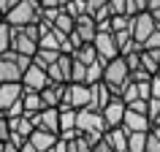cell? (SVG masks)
<instances>
[{
    "mask_svg": "<svg viewBox=\"0 0 160 152\" xmlns=\"http://www.w3.org/2000/svg\"><path fill=\"white\" fill-rule=\"evenodd\" d=\"M41 11H43L41 0H22V3H17L3 19H6L11 27H25V25H33V22H41Z\"/></svg>",
    "mask_w": 160,
    "mask_h": 152,
    "instance_id": "7a4b0ae2",
    "label": "cell"
},
{
    "mask_svg": "<svg viewBox=\"0 0 160 152\" xmlns=\"http://www.w3.org/2000/svg\"><path fill=\"white\" fill-rule=\"evenodd\" d=\"M25 95V84L22 82H0V109L6 111L14 101H19Z\"/></svg>",
    "mask_w": 160,
    "mask_h": 152,
    "instance_id": "8fae6325",
    "label": "cell"
},
{
    "mask_svg": "<svg viewBox=\"0 0 160 152\" xmlns=\"http://www.w3.org/2000/svg\"><path fill=\"white\" fill-rule=\"evenodd\" d=\"M149 8V0H128V14L136 17V14H141V11Z\"/></svg>",
    "mask_w": 160,
    "mask_h": 152,
    "instance_id": "1f68e13d",
    "label": "cell"
},
{
    "mask_svg": "<svg viewBox=\"0 0 160 152\" xmlns=\"http://www.w3.org/2000/svg\"><path fill=\"white\" fill-rule=\"evenodd\" d=\"M19 152H38V149H35V144L30 141V139H27V141L22 144V147H19Z\"/></svg>",
    "mask_w": 160,
    "mask_h": 152,
    "instance_id": "60d3db41",
    "label": "cell"
},
{
    "mask_svg": "<svg viewBox=\"0 0 160 152\" xmlns=\"http://www.w3.org/2000/svg\"><path fill=\"white\" fill-rule=\"evenodd\" d=\"M52 152H68V141H62V139H60V141L52 147Z\"/></svg>",
    "mask_w": 160,
    "mask_h": 152,
    "instance_id": "7bdbcfd3",
    "label": "cell"
},
{
    "mask_svg": "<svg viewBox=\"0 0 160 152\" xmlns=\"http://www.w3.org/2000/svg\"><path fill=\"white\" fill-rule=\"evenodd\" d=\"M149 84H152V98H160V73H155L149 79Z\"/></svg>",
    "mask_w": 160,
    "mask_h": 152,
    "instance_id": "74e56055",
    "label": "cell"
},
{
    "mask_svg": "<svg viewBox=\"0 0 160 152\" xmlns=\"http://www.w3.org/2000/svg\"><path fill=\"white\" fill-rule=\"evenodd\" d=\"M0 22H3V14H0Z\"/></svg>",
    "mask_w": 160,
    "mask_h": 152,
    "instance_id": "c3c4849f",
    "label": "cell"
},
{
    "mask_svg": "<svg viewBox=\"0 0 160 152\" xmlns=\"http://www.w3.org/2000/svg\"><path fill=\"white\" fill-rule=\"evenodd\" d=\"M30 141L35 144V149H38V152H49L52 147L60 141V136L52 133V130H46V128H35L33 133H30Z\"/></svg>",
    "mask_w": 160,
    "mask_h": 152,
    "instance_id": "9a60e30c",
    "label": "cell"
},
{
    "mask_svg": "<svg viewBox=\"0 0 160 152\" xmlns=\"http://www.w3.org/2000/svg\"><path fill=\"white\" fill-rule=\"evenodd\" d=\"M60 106H73V109H84L90 106V84H79V82H68L65 95Z\"/></svg>",
    "mask_w": 160,
    "mask_h": 152,
    "instance_id": "5b68a950",
    "label": "cell"
},
{
    "mask_svg": "<svg viewBox=\"0 0 160 152\" xmlns=\"http://www.w3.org/2000/svg\"><path fill=\"white\" fill-rule=\"evenodd\" d=\"M65 87L68 84H60V82H49V84L41 90V101H43V109L46 106H57L62 103V95H65Z\"/></svg>",
    "mask_w": 160,
    "mask_h": 152,
    "instance_id": "2e32d148",
    "label": "cell"
},
{
    "mask_svg": "<svg viewBox=\"0 0 160 152\" xmlns=\"http://www.w3.org/2000/svg\"><path fill=\"white\" fill-rule=\"evenodd\" d=\"M17 3H22V0H0V14L6 17V14H8V11L17 6Z\"/></svg>",
    "mask_w": 160,
    "mask_h": 152,
    "instance_id": "8d00e7d4",
    "label": "cell"
},
{
    "mask_svg": "<svg viewBox=\"0 0 160 152\" xmlns=\"http://www.w3.org/2000/svg\"><path fill=\"white\" fill-rule=\"evenodd\" d=\"M3 152H19V147L8 139V141H3Z\"/></svg>",
    "mask_w": 160,
    "mask_h": 152,
    "instance_id": "b9f144b4",
    "label": "cell"
},
{
    "mask_svg": "<svg viewBox=\"0 0 160 152\" xmlns=\"http://www.w3.org/2000/svg\"><path fill=\"white\" fill-rule=\"evenodd\" d=\"M71 82H79V84H87V63L73 57V71H71Z\"/></svg>",
    "mask_w": 160,
    "mask_h": 152,
    "instance_id": "f1b7e54d",
    "label": "cell"
},
{
    "mask_svg": "<svg viewBox=\"0 0 160 152\" xmlns=\"http://www.w3.org/2000/svg\"><path fill=\"white\" fill-rule=\"evenodd\" d=\"M76 128L87 133V130H101L106 133L109 125H106V119H103V111H92V109H76Z\"/></svg>",
    "mask_w": 160,
    "mask_h": 152,
    "instance_id": "277c9868",
    "label": "cell"
},
{
    "mask_svg": "<svg viewBox=\"0 0 160 152\" xmlns=\"http://www.w3.org/2000/svg\"><path fill=\"white\" fill-rule=\"evenodd\" d=\"M149 14H152V17H155V22H158V25H160V8H152Z\"/></svg>",
    "mask_w": 160,
    "mask_h": 152,
    "instance_id": "ee69618b",
    "label": "cell"
},
{
    "mask_svg": "<svg viewBox=\"0 0 160 152\" xmlns=\"http://www.w3.org/2000/svg\"><path fill=\"white\" fill-rule=\"evenodd\" d=\"M52 27H54V30H60V33H65V35H71V33H73V27H76V19L71 17V14H65V11H60Z\"/></svg>",
    "mask_w": 160,
    "mask_h": 152,
    "instance_id": "7402d4cb",
    "label": "cell"
},
{
    "mask_svg": "<svg viewBox=\"0 0 160 152\" xmlns=\"http://www.w3.org/2000/svg\"><path fill=\"white\" fill-rule=\"evenodd\" d=\"M73 30L82 35V41H84V43H92L95 35H98V22H95V17L87 11V14H82V17L76 19V27H73Z\"/></svg>",
    "mask_w": 160,
    "mask_h": 152,
    "instance_id": "4fadbf2b",
    "label": "cell"
},
{
    "mask_svg": "<svg viewBox=\"0 0 160 152\" xmlns=\"http://www.w3.org/2000/svg\"><path fill=\"white\" fill-rule=\"evenodd\" d=\"M73 57L82 60V63H87V65H92L95 60H98V49H95V43H82V46L73 52Z\"/></svg>",
    "mask_w": 160,
    "mask_h": 152,
    "instance_id": "44dd1931",
    "label": "cell"
},
{
    "mask_svg": "<svg viewBox=\"0 0 160 152\" xmlns=\"http://www.w3.org/2000/svg\"><path fill=\"white\" fill-rule=\"evenodd\" d=\"M103 82L111 87V93H114V95H122V90H125V87L133 82L130 65H128V60L122 57V54L106 63V71H103Z\"/></svg>",
    "mask_w": 160,
    "mask_h": 152,
    "instance_id": "6da1fadb",
    "label": "cell"
},
{
    "mask_svg": "<svg viewBox=\"0 0 160 152\" xmlns=\"http://www.w3.org/2000/svg\"><path fill=\"white\" fill-rule=\"evenodd\" d=\"M158 22H155V17H152L149 11H141V14H136L133 17V22H130V33H133V38L138 43H144L147 38H149L155 30H158Z\"/></svg>",
    "mask_w": 160,
    "mask_h": 152,
    "instance_id": "8992f818",
    "label": "cell"
},
{
    "mask_svg": "<svg viewBox=\"0 0 160 152\" xmlns=\"http://www.w3.org/2000/svg\"><path fill=\"white\" fill-rule=\"evenodd\" d=\"M68 152H92V144L87 141L84 136H79L73 141H68Z\"/></svg>",
    "mask_w": 160,
    "mask_h": 152,
    "instance_id": "f546056e",
    "label": "cell"
},
{
    "mask_svg": "<svg viewBox=\"0 0 160 152\" xmlns=\"http://www.w3.org/2000/svg\"><path fill=\"white\" fill-rule=\"evenodd\" d=\"M147 133L149 130H133L128 136V152H147Z\"/></svg>",
    "mask_w": 160,
    "mask_h": 152,
    "instance_id": "d6986e66",
    "label": "cell"
},
{
    "mask_svg": "<svg viewBox=\"0 0 160 152\" xmlns=\"http://www.w3.org/2000/svg\"><path fill=\"white\" fill-rule=\"evenodd\" d=\"M0 152H3V141H0Z\"/></svg>",
    "mask_w": 160,
    "mask_h": 152,
    "instance_id": "7dc6e473",
    "label": "cell"
},
{
    "mask_svg": "<svg viewBox=\"0 0 160 152\" xmlns=\"http://www.w3.org/2000/svg\"><path fill=\"white\" fill-rule=\"evenodd\" d=\"M22 101H25V114L30 117V114H35V111H41L43 109V101H41V93H27L22 95Z\"/></svg>",
    "mask_w": 160,
    "mask_h": 152,
    "instance_id": "ffe728a7",
    "label": "cell"
},
{
    "mask_svg": "<svg viewBox=\"0 0 160 152\" xmlns=\"http://www.w3.org/2000/svg\"><path fill=\"white\" fill-rule=\"evenodd\" d=\"M144 49H160V27L147 38V41H144Z\"/></svg>",
    "mask_w": 160,
    "mask_h": 152,
    "instance_id": "836d02e7",
    "label": "cell"
},
{
    "mask_svg": "<svg viewBox=\"0 0 160 152\" xmlns=\"http://www.w3.org/2000/svg\"><path fill=\"white\" fill-rule=\"evenodd\" d=\"M122 128H125L128 133H133V130H149L152 122H149V117H147L144 111H133L130 106H128L125 119H122Z\"/></svg>",
    "mask_w": 160,
    "mask_h": 152,
    "instance_id": "5bb4252c",
    "label": "cell"
},
{
    "mask_svg": "<svg viewBox=\"0 0 160 152\" xmlns=\"http://www.w3.org/2000/svg\"><path fill=\"white\" fill-rule=\"evenodd\" d=\"M8 136H11V122L6 114H0V141H8Z\"/></svg>",
    "mask_w": 160,
    "mask_h": 152,
    "instance_id": "d6a6232c",
    "label": "cell"
},
{
    "mask_svg": "<svg viewBox=\"0 0 160 152\" xmlns=\"http://www.w3.org/2000/svg\"><path fill=\"white\" fill-rule=\"evenodd\" d=\"M11 46H14V27L3 19V22H0V54L8 52Z\"/></svg>",
    "mask_w": 160,
    "mask_h": 152,
    "instance_id": "cb8c5ba5",
    "label": "cell"
},
{
    "mask_svg": "<svg viewBox=\"0 0 160 152\" xmlns=\"http://www.w3.org/2000/svg\"><path fill=\"white\" fill-rule=\"evenodd\" d=\"M95 49H98V57L101 60H114V57H119V46H117V41H114V33H98L95 35Z\"/></svg>",
    "mask_w": 160,
    "mask_h": 152,
    "instance_id": "30bf717a",
    "label": "cell"
},
{
    "mask_svg": "<svg viewBox=\"0 0 160 152\" xmlns=\"http://www.w3.org/2000/svg\"><path fill=\"white\" fill-rule=\"evenodd\" d=\"M60 54H62L60 49H38V54H35L33 60H35L41 68H49L52 63H57V60H60Z\"/></svg>",
    "mask_w": 160,
    "mask_h": 152,
    "instance_id": "d4e9b609",
    "label": "cell"
},
{
    "mask_svg": "<svg viewBox=\"0 0 160 152\" xmlns=\"http://www.w3.org/2000/svg\"><path fill=\"white\" fill-rule=\"evenodd\" d=\"M25 68L19 65V52L8 49L0 54V82H22Z\"/></svg>",
    "mask_w": 160,
    "mask_h": 152,
    "instance_id": "3957f363",
    "label": "cell"
},
{
    "mask_svg": "<svg viewBox=\"0 0 160 152\" xmlns=\"http://www.w3.org/2000/svg\"><path fill=\"white\" fill-rule=\"evenodd\" d=\"M158 73H160V68H158Z\"/></svg>",
    "mask_w": 160,
    "mask_h": 152,
    "instance_id": "681fc988",
    "label": "cell"
},
{
    "mask_svg": "<svg viewBox=\"0 0 160 152\" xmlns=\"http://www.w3.org/2000/svg\"><path fill=\"white\" fill-rule=\"evenodd\" d=\"M111 98H114L111 87L106 84V82H95V84H90V106H87V109L103 111V109H106V103H109Z\"/></svg>",
    "mask_w": 160,
    "mask_h": 152,
    "instance_id": "ba28073f",
    "label": "cell"
},
{
    "mask_svg": "<svg viewBox=\"0 0 160 152\" xmlns=\"http://www.w3.org/2000/svg\"><path fill=\"white\" fill-rule=\"evenodd\" d=\"M130 22H133L130 14H111V33H117V30H130Z\"/></svg>",
    "mask_w": 160,
    "mask_h": 152,
    "instance_id": "83f0119b",
    "label": "cell"
},
{
    "mask_svg": "<svg viewBox=\"0 0 160 152\" xmlns=\"http://www.w3.org/2000/svg\"><path fill=\"white\" fill-rule=\"evenodd\" d=\"M65 14H71L73 19H79L82 14H87V0H68L65 6H62Z\"/></svg>",
    "mask_w": 160,
    "mask_h": 152,
    "instance_id": "4316f807",
    "label": "cell"
},
{
    "mask_svg": "<svg viewBox=\"0 0 160 152\" xmlns=\"http://www.w3.org/2000/svg\"><path fill=\"white\" fill-rule=\"evenodd\" d=\"M141 65L155 76L160 68V49H141Z\"/></svg>",
    "mask_w": 160,
    "mask_h": 152,
    "instance_id": "ac0fdd59",
    "label": "cell"
},
{
    "mask_svg": "<svg viewBox=\"0 0 160 152\" xmlns=\"http://www.w3.org/2000/svg\"><path fill=\"white\" fill-rule=\"evenodd\" d=\"M60 3H62V6H65V3H68V0H60Z\"/></svg>",
    "mask_w": 160,
    "mask_h": 152,
    "instance_id": "bcb514c9",
    "label": "cell"
},
{
    "mask_svg": "<svg viewBox=\"0 0 160 152\" xmlns=\"http://www.w3.org/2000/svg\"><path fill=\"white\" fill-rule=\"evenodd\" d=\"M147 152H160V139L152 133V130L147 133Z\"/></svg>",
    "mask_w": 160,
    "mask_h": 152,
    "instance_id": "e575fe53",
    "label": "cell"
},
{
    "mask_svg": "<svg viewBox=\"0 0 160 152\" xmlns=\"http://www.w3.org/2000/svg\"><path fill=\"white\" fill-rule=\"evenodd\" d=\"M109 6L114 14H128V0H109Z\"/></svg>",
    "mask_w": 160,
    "mask_h": 152,
    "instance_id": "d590c367",
    "label": "cell"
},
{
    "mask_svg": "<svg viewBox=\"0 0 160 152\" xmlns=\"http://www.w3.org/2000/svg\"><path fill=\"white\" fill-rule=\"evenodd\" d=\"M128 136H130V133H128L125 128L117 125V128H109L103 139L111 144V149H114V152H128Z\"/></svg>",
    "mask_w": 160,
    "mask_h": 152,
    "instance_id": "e0dca14e",
    "label": "cell"
},
{
    "mask_svg": "<svg viewBox=\"0 0 160 152\" xmlns=\"http://www.w3.org/2000/svg\"><path fill=\"white\" fill-rule=\"evenodd\" d=\"M22 84H25L27 93H41L43 87L49 84V73H46V68H41V65L33 60V65L27 68L25 76H22Z\"/></svg>",
    "mask_w": 160,
    "mask_h": 152,
    "instance_id": "52a82bcc",
    "label": "cell"
},
{
    "mask_svg": "<svg viewBox=\"0 0 160 152\" xmlns=\"http://www.w3.org/2000/svg\"><path fill=\"white\" fill-rule=\"evenodd\" d=\"M41 6H43V8H62L60 0H41Z\"/></svg>",
    "mask_w": 160,
    "mask_h": 152,
    "instance_id": "ab89813d",
    "label": "cell"
},
{
    "mask_svg": "<svg viewBox=\"0 0 160 152\" xmlns=\"http://www.w3.org/2000/svg\"><path fill=\"white\" fill-rule=\"evenodd\" d=\"M125 111H128V103L122 101L119 95H114V98L106 103V109H103V119H106V125H109V128L122 125V119H125Z\"/></svg>",
    "mask_w": 160,
    "mask_h": 152,
    "instance_id": "9c48e42d",
    "label": "cell"
},
{
    "mask_svg": "<svg viewBox=\"0 0 160 152\" xmlns=\"http://www.w3.org/2000/svg\"><path fill=\"white\" fill-rule=\"evenodd\" d=\"M103 71H106V60H95L92 65H87V84H95V82H103Z\"/></svg>",
    "mask_w": 160,
    "mask_h": 152,
    "instance_id": "484cf974",
    "label": "cell"
},
{
    "mask_svg": "<svg viewBox=\"0 0 160 152\" xmlns=\"http://www.w3.org/2000/svg\"><path fill=\"white\" fill-rule=\"evenodd\" d=\"M106 3H109V0H87V11H90V14H95V11L103 8Z\"/></svg>",
    "mask_w": 160,
    "mask_h": 152,
    "instance_id": "f35d334b",
    "label": "cell"
},
{
    "mask_svg": "<svg viewBox=\"0 0 160 152\" xmlns=\"http://www.w3.org/2000/svg\"><path fill=\"white\" fill-rule=\"evenodd\" d=\"M152 8H160V0H149V8L147 11H152Z\"/></svg>",
    "mask_w": 160,
    "mask_h": 152,
    "instance_id": "f6af8a7d",
    "label": "cell"
},
{
    "mask_svg": "<svg viewBox=\"0 0 160 152\" xmlns=\"http://www.w3.org/2000/svg\"><path fill=\"white\" fill-rule=\"evenodd\" d=\"M11 49L19 52V54H30V57H35V54H38V41L30 38L22 27H14V46H11Z\"/></svg>",
    "mask_w": 160,
    "mask_h": 152,
    "instance_id": "7c38bea8",
    "label": "cell"
},
{
    "mask_svg": "<svg viewBox=\"0 0 160 152\" xmlns=\"http://www.w3.org/2000/svg\"><path fill=\"white\" fill-rule=\"evenodd\" d=\"M76 128V109L73 106H60V133Z\"/></svg>",
    "mask_w": 160,
    "mask_h": 152,
    "instance_id": "603a6c76",
    "label": "cell"
},
{
    "mask_svg": "<svg viewBox=\"0 0 160 152\" xmlns=\"http://www.w3.org/2000/svg\"><path fill=\"white\" fill-rule=\"evenodd\" d=\"M22 114H25V101H22V98L14 101L8 109H6V117H8V119H17V117H22Z\"/></svg>",
    "mask_w": 160,
    "mask_h": 152,
    "instance_id": "4dcf8cb0",
    "label": "cell"
}]
</instances>
